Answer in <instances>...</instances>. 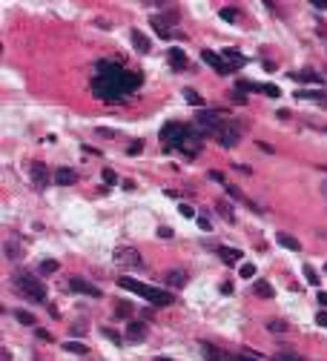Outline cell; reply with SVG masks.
I'll return each instance as SVG.
<instances>
[{"instance_id":"6da1fadb","label":"cell","mask_w":327,"mask_h":361,"mask_svg":"<svg viewBox=\"0 0 327 361\" xmlns=\"http://www.w3.org/2000/svg\"><path fill=\"white\" fill-rule=\"evenodd\" d=\"M138 86H141V75L127 72L124 66L109 63V60L98 63V78L92 81L95 98H103V100H121V98H127L130 92H135Z\"/></svg>"},{"instance_id":"7a4b0ae2","label":"cell","mask_w":327,"mask_h":361,"mask_svg":"<svg viewBox=\"0 0 327 361\" xmlns=\"http://www.w3.org/2000/svg\"><path fill=\"white\" fill-rule=\"evenodd\" d=\"M118 287H121V290H130V293L141 295V298H147L149 304H155V307H166V304H172V293H169V290H158V287L141 284V281L127 278V275H121V278H118Z\"/></svg>"},{"instance_id":"3957f363","label":"cell","mask_w":327,"mask_h":361,"mask_svg":"<svg viewBox=\"0 0 327 361\" xmlns=\"http://www.w3.org/2000/svg\"><path fill=\"white\" fill-rule=\"evenodd\" d=\"M12 287H15L23 298L34 301V304H43V301H46V287L40 284V278H34L32 272H17V275H12Z\"/></svg>"},{"instance_id":"277c9868","label":"cell","mask_w":327,"mask_h":361,"mask_svg":"<svg viewBox=\"0 0 327 361\" xmlns=\"http://www.w3.org/2000/svg\"><path fill=\"white\" fill-rule=\"evenodd\" d=\"M187 135H190V126H184V123H178V120L166 123V126L161 129V141H164V147H181Z\"/></svg>"},{"instance_id":"5b68a950","label":"cell","mask_w":327,"mask_h":361,"mask_svg":"<svg viewBox=\"0 0 327 361\" xmlns=\"http://www.w3.org/2000/svg\"><path fill=\"white\" fill-rule=\"evenodd\" d=\"M112 258H115V264H118V267H127V270H141V267H144L141 252H138V249H132V246H118V249L112 252Z\"/></svg>"},{"instance_id":"8992f818","label":"cell","mask_w":327,"mask_h":361,"mask_svg":"<svg viewBox=\"0 0 327 361\" xmlns=\"http://www.w3.org/2000/svg\"><path fill=\"white\" fill-rule=\"evenodd\" d=\"M221 123H224V120H221V115H218V112H210V109H201V112L196 115V126H198V132H201V135H207V132H213V135H215Z\"/></svg>"},{"instance_id":"52a82bcc","label":"cell","mask_w":327,"mask_h":361,"mask_svg":"<svg viewBox=\"0 0 327 361\" xmlns=\"http://www.w3.org/2000/svg\"><path fill=\"white\" fill-rule=\"evenodd\" d=\"M215 138H218V144L221 147H235L238 141H241V132H238V123H232V120H224L221 126H218V132H215Z\"/></svg>"},{"instance_id":"ba28073f","label":"cell","mask_w":327,"mask_h":361,"mask_svg":"<svg viewBox=\"0 0 327 361\" xmlns=\"http://www.w3.org/2000/svg\"><path fill=\"white\" fill-rule=\"evenodd\" d=\"M69 287L75 290V293H81V295H89V298H100V290L95 284H89L86 278H78V275H72L69 278Z\"/></svg>"},{"instance_id":"9c48e42d","label":"cell","mask_w":327,"mask_h":361,"mask_svg":"<svg viewBox=\"0 0 327 361\" xmlns=\"http://www.w3.org/2000/svg\"><path fill=\"white\" fill-rule=\"evenodd\" d=\"M29 178H32V183L37 189H46V183L52 180V175H49V169H46L40 161H34L32 166H29Z\"/></svg>"},{"instance_id":"30bf717a","label":"cell","mask_w":327,"mask_h":361,"mask_svg":"<svg viewBox=\"0 0 327 361\" xmlns=\"http://www.w3.org/2000/svg\"><path fill=\"white\" fill-rule=\"evenodd\" d=\"M164 281H166V287H169V290H181V287H187V281H190V275H187V270H181V267H175V270H166V275H164Z\"/></svg>"},{"instance_id":"8fae6325","label":"cell","mask_w":327,"mask_h":361,"mask_svg":"<svg viewBox=\"0 0 327 361\" xmlns=\"http://www.w3.org/2000/svg\"><path fill=\"white\" fill-rule=\"evenodd\" d=\"M201 58H204V63H210L218 75H229V72H232V66H229V63H224V60L218 58L215 52H210V49H204V52H201Z\"/></svg>"},{"instance_id":"7c38bea8","label":"cell","mask_w":327,"mask_h":361,"mask_svg":"<svg viewBox=\"0 0 327 361\" xmlns=\"http://www.w3.org/2000/svg\"><path fill=\"white\" fill-rule=\"evenodd\" d=\"M52 180H55V183H61V186H72V183H78V172H75V169H69V166H61V169H55V172H52Z\"/></svg>"},{"instance_id":"4fadbf2b","label":"cell","mask_w":327,"mask_h":361,"mask_svg":"<svg viewBox=\"0 0 327 361\" xmlns=\"http://www.w3.org/2000/svg\"><path fill=\"white\" fill-rule=\"evenodd\" d=\"M130 37H132V46H135V52H141V55H147L149 49H152V43H149V37L144 34L141 29H132L130 32Z\"/></svg>"},{"instance_id":"5bb4252c","label":"cell","mask_w":327,"mask_h":361,"mask_svg":"<svg viewBox=\"0 0 327 361\" xmlns=\"http://www.w3.org/2000/svg\"><path fill=\"white\" fill-rule=\"evenodd\" d=\"M166 58H169V63H172V69H175V72H184V69H187V55H184V49L172 46Z\"/></svg>"},{"instance_id":"9a60e30c","label":"cell","mask_w":327,"mask_h":361,"mask_svg":"<svg viewBox=\"0 0 327 361\" xmlns=\"http://www.w3.org/2000/svg\"><path fill=\"white\" fill-rule=\"evenodd\" d=\"M144 335H147V324H144V321H130L127 338H130V341H144Z\"/></svg>"},{"instance_id":"2e32d148","label":"cell","mask_w":327,"mask_h":361,"mask_svg":"<svg viewBox=\"0 0 327 361\" xmlns=\"http://www.w3.org/2000/svg\"><path fill=\"white\" fill-rule=\"evenodd\" d=\"M201 350H204V356H207V361H227V359H229L227 353H221V350H215L213 344H201Z\"/></svg>"},{"instance_id":"e0dca14e","label":"cell","mask_w":327,"mask_h":361,"mask_svg":"<svg viewBox=\"0 0 327 361\" xmlns=\"http://www.w3.org/2000/svg\"><path fill=\"white\" fill-rule=\"evenodd\" d=\"M218 255H221V261H227V264H238V258H241V252H238V249H229V246H218Z\"/></svg>"},{"instance_id":"ac0fdd59","label":"cell","mask_w":327,"mask_h":361,"mask_svg":"<svg viewBox=\"0 0 327 361\" xmlns=\"http://www.w3.org/2000/svg\"><path fill=\"white\" fill-rule=\"evenodd\" d=\"M278 244H281V246H287L290 252H298V249H301V244H298L293 235H287V232H278Z\"/></svg>"},{"instance_id":"d6986e66","label":"cell","mask_w":327,"mask_h":361,"mask_svg":"<svg viewBox=\"0 0 327 361\" xmlns=\"http://www.w3.org/2000/svg\"><path fill=\"white\" fill-rule=\"evenodd\" d=\"M253 293H256L259 298H273V295H276V293H273V287H270L267 281H259V284L253 287Z\"/></svg>"},{"instance_id":"ffe728a7","label":"cell","mask_w":327,"mask_h":361,"mask_svg":"<svg viewBox=\"0 0 327 361\" xmlns=\"http://www.w3.org/2000/svg\"><path fill=\"white\" fill-rule=\"evenodd\" d=\"M64 350H66V353H78V356H86V353H89L86 344H81V341H66Z\"/></svg>"},{"instance_id":"44dd1931","label":"cell","mask_w":327,"mask_h":361,"mask_svg":"<svg viewBox=\"0 0 327 361\" xmlns=\"http://www.w3.org/2000/svg\"><path fill=\"white\" fill-rule=\"evenodd\" d=\"M3 252H6V258H12V261L20 258V246H17L15 241H6V244H3Z\"/></svg>"},{"instance_id":"7402d4cb","label":"cell","mask_w":327,"mask_h":361,"mask_svg":"<svg viewBox=\"0 0 327 361\" xmlns=\"http://www.w3.org/2000/svg\"><path fill=\"white\" fill-rule=\"evenodd\" d=\"M15 318H17L20 324H26V327H34V315L26 312V310H15Z\"/></svg>"},{"instance_id":"603a6c76","label":"cell","mask_w":327,"mask_h":361,"mask_svg":"<svg viewBox=\"0 0 327 361\" xmlns=\"http://www.w3.org/2000/svg\"><path fill=\"white\" fill-rule=\"evenodd\" d=\"M215 210H218L221 215H224V221H229V224L235 221V215H232V210H229V204H227V201H215Z\"/></svg>"},{"instance_id":"cb8c5ba5","label":"cell","mask_w":327,"mask_h":361,"mask_svg":"<svg viewBox=\"0 0 327 361\" xmlns=\"http://www.w3.org/2000/svg\"><path fill=\"white\" fill-rule=\"evenodd\" d=\"M224 58L232 60V69H235V66H244V55H238L235 49H224Z\"/></svg>"},{"instance_id":"d4e9b609","label":"cell","mask_w":327,"mask_h":361,"mask_svg":"<svg viewBox=\"0 0 327 361\" xmlns=\"http://www.w3.org/2000/svg\"><path fill=\"white\" fill-rule=\"evenodd\" d=\"M184 98H187V103H193V106H204V98L193 89H184Z\"/></svg>"},{"instance_id":"484cf974","label":"cell","mask_w":327,"mask_h":361,"mask_svg":"<svg viewBox=\"0 0 327 361\" xmlns=\"http://www.w3.org/2000/svg\"><path fill=\"white\" fill-rule=\"evenodd\" d=\"M152 29L158 32L161 37H166V40H169V34H172V32H169L166 26H164V20H161V17H152Z\"/></svg>"},{"instance_id":"4316f807","label":"cell","mask_w":327,"mask_h":361,"mask_svg":"<svg viewBox=\"0 0 327 361\" xmlns=\"http://www.w3.org/2000/svg\"><path fill=\"white\" fill-rule=\"evenodd\" d=\"M58 267H61L58 261H43L40 264V275H52V272H58Z\"/></svg>"},{"instance_id":"83f0119b","label":"cell","mask_w":327,"mask_h":361,"mask_svg":"<svg viewBox=\"0 0 327 361\" xmlns=\"http://www.w3.org/2000/svg\"><path fill=\"white\" fill-rule=\"evenodd\" d=\"M130 312H132V304H130V301H121V304L115 307V315H118V318H124V315H130Z\"/></svg>"},{"instance_id":"f1b7e54d","label":"cell","mask_w":327,"mask_h":361,"mask_svg":"<svg viewBox=\"0 0 327 361\" xmlns=\"http://www.w3.org/2000/svg\"><path fill=\"white\" fill-rule=\"evenodd\" d=\"M293 78H295V81H313V83H319V81H322L316 72H301V75H293Z\"/></svg>"},{"instance_id":"f546056e","label":"cell","mask_w":327,"mask_h":361,"mask_svg":"<svg viewBox=\"0 0 327 361\" xmlns=\"http://www.w3.org/2000/svg\"><path fill=\"white\" fill-rule=\"evenodd\" d=\"M267 330H270V332H284V330H287V324H284V321H267Z\"/></svg>"},{"instance_id":"4dcf8cb0","label":"cell","mask_w":327,"mask_h":361,"mask_svg":"<svg viewBox=\"0 0 327 361\" xmlns=\"http://www.w3.org/2000/svg\"><path fill=\"white\" fill-rule=\"evenodd\" d=\"M221 17H224V20H229V23H232V20L238 17V12H235V9H229V6H224V9H221Z\"/></svg>"},{"instance_id":"1f68e13d","label":"cell","mask_w":327,"mask_h":361,"mask_svg":"<svg viewBox=\"0 0 327 361\" xmlns=\"http://www.w3.org/2000/svg\"><path fill=\"white\" fill-rule=\"evenodd\" d=\"M304 278H307V281H310L313 287L319 284V275H316V270H310V267H304Z\"/></svg>"},{"instance_id":"d6a6232c","label":"cell","mask_w":327,"mask_h":361,"mask_svg":"<svg viewBox=\"0 0 327 361\" xmlns=\"http://www.w3.org/2000/svg\"><path fill=\"white\" fill-rule=\"evenodd\" d=\"M256 275V267L253 264H241V278H253Z\"/></svg>"},{"instance_id":"836d02e7","label":"cell","mask_w":327,"mask_h":361,"mask_svg":"<svg viewBox=\"0 0 327 361\" xmlns=\"http://www.w3.org/2000/svg\"><path fill=\"white\" fill-rule=\"evenodd\" d=\"M227 361H262V359H256V356H250V353H241V356H229Z\"/></svg>"},{"instance_id":"e575fe53","label":"cell","mask_w":327,"mask_h":361,"mask_svg":"<svg viewBox=\"0 0 327 361\" xmlns=\"http://www.w3.org/2000/svg\"><path fill=\"white\" fill-rule=\"evenodd\" d=\"M227 195H229V198H235V201H247V198H244V195H241L235 186H229V183H227Z\"/></svg>"},{"instance_id":"d590c367","label":"cell","mask_w":327,"mask_h":361,"mask_svg":"<svg viewBox=\"0 0 327 361\" xmlns=\"http://www.w3.org/2000/svg\"><path fill=\"white\" fill-rule=\"evenodd\" d=\"M178 212H181L184 218H193V215H196V210H193L190 204H181V207H178Z\"/></svg>"},{"instance_id":"8d00e7d4","label":"cell","mask_w":327,"mask_h":361,"mask_svg":"<svg viewBox=\"0 0 327 361\" xmlns=\"http://www.w3.org/2000/svg\"><path fill=\"white\" fill-rule=\"evenodd\" d=\"M103 180H106V183H118V175H115L112 169H103Z\"/></svg>"},{"instance_id":"74e56055","label":"cell","mask_w":327,"mask_h":361,"mask_svg":"<svg viewBox=\"0 0 327 361\" xmlns=\"http://www.w3.org/2000/svg\"><path fill=\"white\" fill-rule=\"evenodd\" d=\"M262 92L270 95V98H278V86H270V83H267V86H262Z\"/></svg>"},{"instance_id":"f35d334b","label":"cell","mask_w":327,"mask_h":361,"mask_svg":"<svg viewBox=\"0 0 327 361\" xmlns=\"http://www.w3.org/2000/svg\"><path fill=\"white\" fill-rule=\"evenodd\" d=\"M276 361H301V359H298V356H290V353H278Z\"/></svg>"},{"instance_id":"ab89813d","label":"cell","mask_w":327,"mask_h":361,"mask_svg":"<svg viewBox=\"0 0 327 361\" xmlns=\"http://www.w3.org/2000/svg\"><path fill=\"white\" fill-rule=\"evenodd\" d=\"M198 227H201V230H204V232H210V230H213V224H210V221H207V218H204V215H201V218H198Z\"/></svg>"},{"instance_id":"60d3db41","label":"cell","mask_w":327,"mask_h":361,"mask_svg":"<svg viewBox=\"0 0 327 361\" xmlns=\"http://www.w3.org/2000/svg\"><path fill=\"white\" fill-rule=\"evenodd\" d=\"M141 149H144V144H141V141H132V144H130V155H138Z\"/></svg>"},{"instance_id":"b9f144b4","label":"cell","mask_w":327,"mask_h":361,"mask_svg":"<svg viewBox=\"0 0 327 361\" xmlns=\"http://www.w3.org/2000/svg\"><path fill=\"white\" fill-rule=\"evenodd\" d=\"M158 238H172V230H169V227H161V230H158Z\"/></svg>"},{"instance_id":"7bdbcfd3","label":"cell","mask_w":327,"mask_h":361,"mask_svg":"<svg viewBox=\"0 0 327 361\" xmlns=\"http://www.w3.org/2000/svg\"><path fill=\"white\" fill-rule=\"evenodd\" d=\"M103 335H109V338H112L115 344H121V335H118V332H115V330H103Z\"/></svg>"},{"instance_id":"ee69618b","label":"cell","mask_w":327,"mask_h":361,"mask_svg":"<svg viewBox=\"0 0 327 361\" xmlns=\"http://www.w3.org/2000/svg\"><path fill=\"white\" fill-rule=\"evenodd\" d=\"M316 324H319V327H327V312H319V315H316Z\"/></svg>"},{"instance_id":"f6af8a7d","label":"cell","mask_w":327,"mask_h":361,"mask_svg":"<svg viewBox=\"0 0 327 361\" xmlns=\"http://www.w3.org/2000/svg\"><path fill=\"white\" fill-rule=\"evenodd\" d=\"M210 180H218V183H224V175H221V172H215V169H213V172H210Z\"/></svg>"},{"instance_id":"bcb514c9","label":"cell","mask_w":327,"mask_h":361,"mask_svg":"<svg viewBox=\"0 0 327 361\" xmlns=\"http://www.w3.org/2000/svg\"><path fill=\"white\" fill-rule=\"evenodd\" d=\"M37 338H40V341H52V335H49L46 330H37Z\"/></svg>"},{"instance_id":"7dc6e473","label":"cell","mask_w":327,"mask_h":361,"mask_svg":"<svg viewBox=\"0 0 327 361\" xmlns=\"http://www.w3.org/2000/svg\"><path fill=\"white\" fill-rule=\"evenodd\" d=\"M313 6L316 9H327V0H313Z\"/></svg>"},{"instance_id":"c3c4849f","label":"cell","mask_w":327,"mask_h":361,"mask_svg":"<svg viewBox=\"0 0 327 361\" xmlns=\"http://www.w3.org/2000/svg\"><path fill=\"white\" fill-rule=\"evenodd\" d=\"M319 301H322V304L327 307V293H319Z\"/></svg>"},{"instance_id":"681fc988","label":"cell","mask_w":327,"mask_h":361,"mask_svg":"<svg viewBox=\"0 0 327 361\" xmlns=\"http://www.w3.org/2000/svg\"><path fill=\"white\" fill-rule=\"evenodd\" d=\"M155 361H172V359H166V356H158V359H155Z\"/></svg>"},{"instance_id":"f907efd6","label":"cell","mask_w":327,"mask_h":361,"mask_svg":"<svg viewBox=\"0 0 327 361\" xmlns=\"http://www.w3.org/2000/svg\"><path fill=\"white\" fill-rule=\"evenodd\" d=\"M325 272H327V264H325Z\"/></svg>"}]
</instances>
